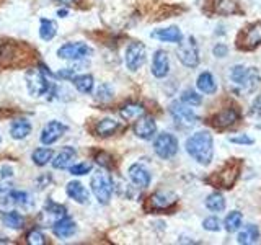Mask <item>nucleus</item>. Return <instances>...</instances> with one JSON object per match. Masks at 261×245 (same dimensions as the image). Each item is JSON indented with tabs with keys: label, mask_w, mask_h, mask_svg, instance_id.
Listing matches in <instances>:
<instances>
[{
	"label": "nucleus",
	"mask_w": 261,
	"mask_h": 245,
	"mask_svg": "<svg viewBox=\"0 0 261 245\" xmlns=\"http://www.w3.org/2000/svg\"><path fill=\"white\" fill-rule=\"evenodd\" d=\"M4 219V223L5 226L8 227H12V229H20L23 226V216L20 214V212H16V211H7L5 214L2 216Z\"/></svg>",
	"instance_id": "obj_33"
},
{
	"label": "nucleus",
	"mask_w": 261,
	"mask_h": 245,
	"mask_svg": "<svg viewBox=\"0 0 261 245\" xmlns=\"http://www.w3.org/2000/svg\"><path fill=\"white\" fill-rule=\"evenodd\" d=\"M152 74L157 79H163L170 74V57L165 51H155L152 59Z\"/></svg>",
	"instance_id": "obj_14"
},
{
	"label": "nucleus",
	"mask_w": 261,
	"mask_h": 245,
	"mask_svg": "<svg viewBox=\"0 0 261 245\" xmlns=\"http://www.w3.org/2000/svg\"><path fill=\"white\" fill-rule=\"evenodd\" d=\"M196 87L201 93H206V95H212L217 92V82L214 79L211 72H202L196 79Z\"/></svg>",
	"instance_id": "obj_22"
},
{
	"label": "nucleus",
	"mask_w": 261,
	"mask_h": 245,
	"mask_svg": "<svg viewBox=\"0 0 261 245\" xmlns=\"http://www.w3.org/2000/svg\"><path fill=\"white\" fill-rule=\"evenodd\" d=\"M57 35V24L53 20H47V18H41L39 20V36L41 39L44 41H51L54 39Z\"/></svg>",
	"instance_id": "obj_28"
},
{
	"label": "nucleus",
	"mask_w": 261,
	"mask_h": 245,
	"mask_svg": "<svg viewBox=\"0 0 261 245\" xmlns=\"http://www.w3.org/2000/svg\"><path fill=\"white\" fill-rule=\"evenodd\" d=\"M153 151L160 159H171L178 152V139L170 133H162L153 141Z\"/></svg>",
	"instance_id": "obj_7"
},
{
	"label": "nucleus",
	"mask_w": 261,
	"mask_h": 245,
	"mask_svg": "<svg viewBox=\"0 0 261 245\" xmlns=\"http://www.w3.org/2000/svg\"><path fill=\"white\" fill-rule=\"evenodd\" d=\"M239 0H217L216 12L220 15H233L239 13Z\"/></svg>",
	"instance_id": "obj_31"
},
{
	"label": "nucleus",
	"mask_w": 261,
	"mask_h": 245,
	"mask_svg": "<svg viewBox=\"0 0 261 245\" xmlns=\"http://www.w3.org/2000/svg\"><path fill=\"white\" fill-rule=\"evenodd\" d=\"M176 56L185 67H190V69L198 67L199 65V46L196 43V38L190 36L185 41L183 39L179 41L178 47H176Z\"/></svg>",
	"instance_id": "obj_5"
},
{
	"label": "nucleus",
	"mask_w": 261,
	"mask_h": 245,
	"mask_svg": "<svg viewBox=\"0 0 261 245\" xmlns=\"http://www.w3.org/2000/svg\"><path fill=\"white\" fill-rule=\"evenodd\" d=\"M72 84L80 93H92L95 80L93 76H90V74H82V76H75L72 79Z\"/></svg>",
	"instance_id": "obj_27"
},
{
	"label": "nucleus",
	"mask_w": 261,
	"mask_h": 245,
	"mask_svg": "<svg viewBox=\"0 0 261 245\" xmlns=\"http://www.w3.org/2000/svg\"><path fill=\"white\" fill-rule=\"evenodd\" d=\"M145 108L141 103H127L119 110V114L126 121H137L141 116H144Z\"/></svg>",
	"instance_id": "obj_26"
},
{
	"label": "nucleus",
	"mask_w": 261,
	"mask_h": 245,
	"mask_svg": "<svg viewBox=\"0 0 261 245\" xmlns=\"http://www.w3.org/2000/svg\"><path fill=\"white\" fill-rule=\"evenodd\" d=\"M232 144H242V145H251L253 142V139L251 137H248L247 134H239V136H233V137H230L228 139Z\"/></svg>",
	"instance_id": "obj_41"
},
{
	"label": "nucleus",
	"mask_w": 261,
	"mask_h": 245,
	"mask_svg": "<svg viewBox=\"0 0 261 245\" xmlns=\"http://www.w3.org/2000/svg\"><path fill=\"white\" fill-rule=\"evenodd\" d=\"M27 242L30 245H44L46 243V237L43 232H39V231H31L27 237Z\"/></svg>",
	"instance_id": "obj_40"
},
{
	"label": "nucleus",
	"mask_w": 261,
	"mask_h": 245,
	"mask_svg": "<svg viewBox=\"0 0 261 245\" xmlns=\"http://www.w3.org/2000/svg\"><path fill=\"white\" fill-rule=\"evenodd\" d=\"M147 59V47L144 43L134 41L130 43L126 49V65L129 70H137L141 69Z\"/></svg>",
	"instance_id": "obj_10"
},
{
	"label": "nucleus",
	"mask_w": 261,
	"mask_h": 245,
	"mask_svg": "<svg viewBox=\"0 0 261 245\" xmlns=\"http://www.w3.org/2000/svg\"><path fill=\"white\" fill-rule=\"evenodd\" d=\"M57 15H59L61 18H65V16L69 15V12H67V10H59V12H57Z\"/></svg>",
	"instance_id": "obj_48"
},
{
	"label": "nucleus",
	"mask_w": 261,
	"mask_h": 245,
	"mask_svg": "<svg viewBox=\"0 0 261 245\" xmlns=\"http://www.w3.org/2000/svg\"><path fill=\"white\" fill-rule=\"evenodd\" d=\"M57 76H59V77H62V79H73V77H75V74H73V70L72 69H64V70H61L59 74H57Z\"/></svg>",
	"instance_id": "obj_46"
},
{
	"label": "nucleus",
	"mask_w": 261,
	"mask_h": 245,
	"mask_svg": "<svg viewBox=\"0 0 261 245\" xmlns=\"http://www.w3.org/2000/svg\"><path fill=\"white\" fill-rule=\"evenodd\" d=\"M176 203V196L173 193L168 191H157L150 196L149 200V206L153 211H165L168 208H171Z\"/></svg>",
	"instance_id": "obj_16"
},
{
	"label": "nucleus",
	"mask_w": 261,
	"mask_h": 245,
	"mask_svg": "<svg viewBox=\"0 0 261 245\" xmlns=\"http://www.w3.org/2000/svg\"><path fill=\"white\" fill-rule=\"evenodd\" d=\"M73 157H75V149H73V147H64V149L53 159V167L57 170L69 168Z\"/></svg>",
	"instance_id": "obj_24"
},
{
	"label": "nucleus",
	"mask_w": 261,
	"mask_h": 245,
	"mask_svg": "<svg viewBox=\"0 0 261 245\" xmlns=\"http://www.w3.org/2000/svg\"><path fill=\"white\" fill-rule=\"evenodd\" d=\"M230 80L233 82V92L239 95L253 93L261 84V74L256 67H247V65L239 64L233 65L230 70Z\"/></svg>",
	"instance_id": "obj_2"
},
{
	"label": "nucleus",
	"mask_w": 261,
	"mask_h": 245,
	"mask_svg": "<svg viewBox=\"0 0 261 245\" xmlns=\"http://www.w3.org/2000/svg\"><path fill=\"white\" fill-rule=\"evenodd\" d=\"M69 172H70V175H73V177H84V175H87V174L92 172V163H87V162L75 163V165L69 167Z\"/></svg>",
	"instance_id": "obj_37"
},
{
	"label": "nucleus",
	"mask_w": 261,
	"mask_h": 245,
	"mask_svg": "<svg viewBox=\"0 0 261 245\" xmlns=\"http://www.w3.org/2000/svg\"><path fill=\"white\" fill-rule=\"evenodd\" d=\"M113 88H111V85H108V84H101L100 87H98V90H96V100L98 102H110L111 98H113Z\"/></svg>",
	"instance_id": "obj_38"
},
{
	"label": "nucleus",
	"mask_w": 261,
	"mask_h": 245,
	"mask_svg": "<svg viewBox=\"0 0 261 245\" xmlns=\"http://www.w3.org/2000/svg\"><path fill=\"white\" fill-rule=\"evenodd\" d=\"M13 177V168L8 167V165H4L0 168V178H12Z\"/></svg>",
	"instance_id": "obj_45"
},
{
	"label": "nucleus",
	"mask_w": 261,
	"mask_h": 245,
	"mask_svg": "<svg viewBox=\"0 0 261 245\" xmlns=\"http://www.w3.org/2000/svg\"><path fill=\"white\" fill-rule=\"evenodd\" d=\"M179 100L188 106H199L202 103V96L198 92H194V90H183Z\"/></svg>",
	"instance_id": "obj_34"
},
{
	"label": "nucleus",
	"mask_w": 261,
	"mask_h": 245,
	"mask_svg": "<svg viewBox=\"0 0 261 245\" xmlns=\"http://www.w3.org/2000/svg\"><path fill=\"white\" fill-rule=\"evenodd\" d=\"M186 152L191 157L201 163V165H209L214 157V139L209 131H198L191 134L186 141Z\"/></svg>",
	"instance_id": "obj_1"
},
{
	"label": "nucleus",
	"mask_w": 261,
	"mask_h": 245,
	"mask_svg": "<svg viewBox=\"0 0 261 245\" xmlns=\"http://www.w3.org/2000/svg\"><path fill=\"white\" fill-rule=\"evenodd\" d=\"M54 2L61 4V5H72V4H75L77 0H54Z\"/></svg>",
	"instance_id": "obj_47"
},
{
	"label": "nucleus",
	"mask_w": 261,
	"mask_h": 245,
	"mask_svg": "<svg viewBox=\"0 0 261 245\" xmlns=\"http://www.w3.org/2000/svg\"><path fill=\"white\" fill-rule=\"evenodd\" d=\"M251 113L261 118V95H258L255 98V102H253V105H251Z\"/></svg>",
	"instance_id": "obj_44"
},
{
	"label": "nucleus",
	"mask_w": 261,
	"mask_h": 245,
	"mask_svg": "<svg viewBox=\"0 0 261 245\" xmlns=\"http://www.w3.org/2000/svg\"><path fill=\"white\" fill-rule=\"evenodd\" d=\"M65 131H67V126L62 125L61 121H49L43 128V131H41L39 139L44 145H51L59 141V139L65 134Z\"/></svg>",
	"instance_id": "obj_11"
},
{
	"label": "nucleus",
	"mask_w": 261,
	"mask_h": 245,
	"mask_svg": "<svg viewBox=\"0 0 261 245\" xmlns=\"http://www.w3.org/2000/svg\"><path fill=\"white\" fill-rule=\"evenodd\" d=\"M96 162L100 163L101 167H106V168H110L111 167V157L108 154H105V152H100L96 155Z\"/></svg>",
	"instance_id": "obj_43"
},
{
	"label": "nucleus",
	"mask_w": 261,
	"mask_h": 245,
	"mask_svg": "<svg viewBox=\"0 0 261 245\" xmlns=\"http://www.w3.org/2000/svg\"><path fill=\"white\" fill-rule=\"evenodd\" d=\"M206 208L212 212H220L225 209V198L220 193H211L206 198Z\"/></svg>",
	"instance_id": "obj_32"
},
{
	"label": "nucleus",
	"mask_w": 261,
	"mask_h": 245,
	"mask_svg": "<svg viewBox=\"0 0 261 245\" xmlns=\"http://www.w3.org/2000/svg\"><path fill=\"white\" fill-rule=\"evenodd\" d=\"M65 193H67V196L70 200H73L75 203L79 204H87L88 203V191L87 188L82 185L80 182H69L67 186H65Z\"/></svg>",
	"instance_id": "obj_18"
},
{
	"label": "nucleus",
	"mask_w": 261,
	"mask_h": 245,
	"mask_svg": "<svg viewBox=\"0 0 261 245\" xmlns=\"http://www.w3.org/2000/svg\"><path fill=\"white\" fill-rule=\"evenodd\" d=\"M31 129V122L28 119H16L10 125V136L16 141H21V139L30 136Z\"/></svg>",
	"instance_id": "obj_25"
},
{
	"label": "nucleus",
	"mask_w": 261,
	"mask_h": 245,
	"mask_svg": "<svg viewBox=\"0 0 261 245\" xmlns=\"http://www.w3.org/2000/svg\"><path fill=\"white\" fill-rule=\"evenodd\" d=\"M170 114L173 121L179 128H193L198 122V114H196L191 108H188V105H185L181 100L173 102L170 105Z\"/></svg>",
	"instance_id": "obj_6"
},
{
	"label": "nucleus",
	"mask_w": 261,
	"mask_h": 245,
	"mask_svg": "<svg viewBox=\"0 0 261 245\" xmlns=\"http://www.w3.org/2000/svg\"><path fill=\"white\" fill-rule=\"evenodd\" d=\"M90 54H92V49L85 43H79V41L65 43L57 49V56L65 61H82V59H85V57H88Z\"/></svg>",
	"instance_id": "obj_8"
},
{
	"label": "nucleus",
	"mask_w": 261,
	"mask_h": 245,
	"mask_svg": "<svg viewBox=\"0 0 261 245\" xmlns=\"http://www.w3.org/2000/svg\"><path fill=\"white\" fill-rule=\"evenodd\" d=\"M212 53H214V56H216V57H219V59H222V57H225V56H227L228 47H227L224 43H217L214 47H212Z\"/></svg>",
	"instance_id": "obj_42"
},
{
	"label": "nucleus",
	"mask_w": 261,
	"mask_h": 245,
	"mask_svg": "<svg viewBox=\"0 0 261 245\" xmlns=\"http://www.w3.org/2000/svg\"><path fill=\"white\" fill-rule=\"evenodd\" d=\"M119 129H121V122L116 121V119H113V118H105L101 121H98V125L95 126L96 134L101 136V137L113 136Z\"/></svg>",
	"instance_id": "obj_23"
},
{
	"label": "nucleus",
	"mask_w": 261,
	"mask_h": 245,
	"mask_svg": "<svg viewBox=\"0 0 261 245\" xmlns=\"http://www.w3.org/2000/svg\"><path fill=\"white\" fill-rule=\"evenodd\" d=\"M133 133L136 137L142 139V141H150V139H153V136L157 134V125H155L153 118L141 116L134 122Z\"/></svg>",
	"instance_id": "obj_12"
},
{
	"label": "nucleus",
	"mask_w": 261,
	"mask_h": 245,
	"mask_svg": "<svg viewBox=\"0 0 261 245\" xmlns=\"http://www.w3.org/2000/svg\"><path fill=\"white\" fill-rule=\"evenodd\" d=\"M10 198H12L13 203L20 204V206H23V208H31L33 206V200H31L30 193H27V191L13 190V191H10Z\"/></svg>",
	"instance_id": "obj_35"
},
{
	"label": "nucleus",
	"mask_w": 261,
	"mask_h": 245,
	"mask_svg": "<svg viewBox=\"0 0 261 245\" xmlns=\"http://www.w3.org/2000/svg\"><path fill=\"white\" fill-rule=\"evenodd\" d=\"M239 167L240 163L230 162L222 172H219L217 177L214 178V183H217L220 188H232L237 178H239Z\"/></svg>",
	"instance_id": "obj_13"
},
{
	"label": "nucleus",
	"mask_w": 261,
	"mask_h": 245,
	"mask_svg": "<svg viewBox=\"0 0 261 245\" xmlns=\"http://www.w3.org/2000/svg\"><path fill=\"white\" fill-rule=\"evenodd\" d=\"M53 149H46V147H39V149H36L35 152L31 154V160L35 165L38 167H44L47 165L49 162H53Z\"/></svg>",
	"instance_id": "obj_29"
},
{
	"label": "nucleus",
	"mask_w": 261,
	"mask_h": 245,
	"mask_svg": "<svg viewBox=\"0 0 261 245\" xmlns=\"http://www.w3.org/2000/svg\"><path fill=\"white\" fill-rule=\"evenodd\" d=\"M53 232L56 237L59 239H69L73 234L77 232V224L67 216H64L61 219H57L56 223L53 224Z\"/></svg>",
	"instance_id": "obj_17"
},
{
	"label": "nucleus",
	"mask_w": 261,
	"mask_h": 245,
	"mask_svg": "<svg viewBox=\"0 0 261 245\" xmlns=\"http://www.w3.org/2000/svg\"><path fill=\"white\" fill-rule=\"evenodd\" d=\"M152 38L165 41V43H179V41L183 39V33L178 27H170V28L155 30L152 33Z\"/></svg>",
	"instance_id": "obj_21"
},
{
	"label": "nucleus",
	"mask_w": 261,
	"mask_h": 245,
	"mask_svg": "<svg viewBox=\"0 0 261 245\" xmlns=\"http://www.w3.org/2000/svg\"><path fill=\"white\" fill-rule=\"evenodd\" d=\"M202 227H204V231H207V232H219L220 229H222V224H220L219 217L209 216L202 220Z\"/></svg>",
	"instance_id": "obj_39"
},
{
	"label": "nucleus",
	"mask_w": 261,
	"mask_h": 245,
	"mask_svg": "<svg viewBox=\"0 0 261 245\" xmlns=\"http://www.w3.org/2000/svg\"><path fill=\"white\" fill-rule=\"evenodd\" d=\"M129 178L137 188H147L152 182L150 172L147 170L142 163H134V165L129 167Z\"/></svg>",
	"instance_id": "obj_15"
},
{
	"label": "nucleus",
	"mask_w": 261,
	"mask_h": 245,
	"mask_svg": "<svg viewBox=\"0 0 261 245\" xmlns=\"http://www.w3.org/2000/svg\"><path fill=\"white\" fill-rule=\"evenodd\" d=\"M53 74L49 72L46 67L41 69H30L27 72V88L31 96H44L47 93H51L54 90L53 82H49V77Z\"/></svg>",
	"instance_id": "obj_3"
},
{
	"label": "nucleus",
	"mask_w": 261,
	"mask_h": 245,
	"mask_svg": "<svg viewBox=\"0 0 261 245\" xmlns=\"http://www.w3.org/2000/svg\"><path fill=\"white\" fill-rule=\"evenodd\" d=\"M259 240V229L255 224H247L239 229V235H237V242L242 245H251Z\"/></svg>",
	"instance_id": "obj_19"
},
{
	"label": "nucleus",
	"mask_w": 261,
	"mask_h": 245,
	"mask_svg": "<svg viewBox=\"0 0 261 245\" xmlns=\"http://www.w3.org/2000/svg\"><path fill=\"white\" fill-rule=\"evenodd\" d=\"M261 44V21L251 23L237 36V46L242 49H255Z\"/></svg>",
	"instance_id": "obj_9"
},
{
	"label": "nucleus",
	"mask_w": 261,
	"mask_h": 245,
	"mask_svg": "<svg viewBox=\"0 0 261 245\" xmlns=\"http://www.w3.org/2000/svg\"><path fill=\"white\" fill-rule=\"evenodd\" d=\"M90 185H92V191L95 194V198L98 200L100 204H108L113 191H114V183L111 177L103 170H96L92 180H90Z\"/></svg>",
	"instance_id": "obj_4"
},
{
	"label": "nucleus",
	"mask_w": 261,
	"mask_h": 245,
	"mask_svg": "<svg viewBox=\"0 0 261 245\" xmlns=\"http://www.w3.org/2000/svg\"><path fill=\"white\" fill-rule=\"evenodd\" d=\"M65 209L62 204H57V203H54V201H47L46 203V212H49L51 216H54L56 217V220L57 219H61V217H64L65 216Z\"/></svg>",
	"instance_id": "obj_36"
},
{
	"label": "nucleus",
	"mask_w": 261,
	"mask_h": 245,
	"mask_svg": "<svg viewBox=\"0 0 261 245\" xmlns=\"http://www.w3.org/2000/svg\"><path fill=\"white\" fill-rule=\"evenodd\" d=\"M240 118V113L235 108H225L214 116V125L217 128H230Z\"/></svg>",
	"instance_id": "obj_20"
},
{
	"label": "nucleus",
	"mask_w": 261,
	"mask_h": 245,
	"mask_svg": "<svg viewBox=\"0 0 261 245\" xmlns=\"http://www.w3.org/2000/svg\"><path fill=\"white\" fill-rule=\"evenodd\" d=\"M242 223H243V216L242 212L239 211H232L228 212L224 219V227L227 232H239V229L242 227Z\"/></svg>",
	"instance_id": "obj_30"
}]
</instances>
